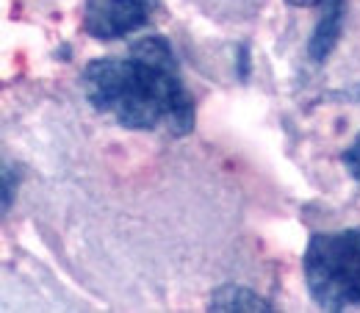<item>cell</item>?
<instances>
[{
    "label": "cell",
    "mask_w": 360,
    "mask_h": 313,
    "mask_svg": "<svg viewBox=\"0 0 360 313\" xmlns=\"http://www.w3.org/2000/svg\"><path fill=\"white\" fill-rule=\"evenodd\" d=\"M81 89L94 111L114 117L128 131L186 136L194 128V100L178 72V58L164 37H144L125 58H94L81 72Z\"/></svg>",
    "instance_id": "1"
},
{
    "label": "cell",
    "mask_w": 360,
    "mask_h": 313,
    "mask_svg": "<svg viewBox=\"0 0 360 313\" xmlns=\"http://www.w3.org/2000/svg\"><path fill=\"white\" fill-rule=\"evenodd\" d=\"M308 294L324 311L360 305V227L314 233L302 258Z\"/></svg>",
    "instance_id": "2"
},
{
    "label": "cell",
    "mask_w": 360,
    "mask_h": 313,
    "mask_svg": "<svg viewBox=\"0 0 360 313\" xmlns=\"http://www.w3.org/2000/svg\"><path fill=\"white\" fill-rule=\"evenodd\" d=\"M158 8H161L158 0H91L86 6L84 28L100 42L122 39L144 28Z\"/></svg>",
    "instance_id": "3"
},
{
    "label": "cell",
    "mask_w": 360,
    "mask_h": 313,
    "mask_svg": "<svg viewBox=\"0 0 360 313\" xmlns=\"http://www.w3.org/2000/svg\"><path fill=\"white\" fill-rule=\"evenodd\" d=\"M321 14L314 34L308 39V58L314 64H324L327 56L335 50L344 34V17H347V0H321Z\"/></svg>",
    "instance_id": "4"
},
{
    "label": "cell",
    "mask_w": 360,
    "mask_h": 313,
    "mask_svg": "<svg viewBox=\"0 0 360 313\" xmlns=\"http://www.w3.org/2000/svg\"><path fill=\"white\" fill-rule=\"evenodd\" d=\"M208 311L217 313H269L274 311L269 300H264L258 291L247 288V286H233L225 283L219 286L211 300H208Z\"/></svg>",
    "instance_id": "5"
},
{
    "label": "cell",
    "mask_w": 360,
    "mask_h": 313,
    "mask_svg": "<svg viewBox=\"0 0 360 313\" xmlns=\"http://www.w3.org/2000/svg\"><path fill=\"white\" fill-rule=\"evenodd\" d=\"M341 161H344L347 172H349V175H352L355 180H360V136L355 139V141H352V147H347V150H344Z\"/></svg>",
    "instance_id": "6"
},
{
    "label": "cell",
    "mask_w": 360,
    "mask_h": 313,
    "mask_svg": "<svg viewBox=\"0 0 360 313\" xmlns=\"http://www.w3.org/2000/svg\"><path fill=\"white\" fill-rule=\"evenodd\" d=\"M8 205H11V172L6 170L3 172V211H8Z\"/></svg>",
    "instance_id": "7"
},
{
    "label": "cell",
    "mask_w": 360,
    "mask_h": 313,
    "mask_svg": "<svg viewBox=\"0 0 360 313\" xmlns=\"http://www.w3.org/2000/svg\"><path fill=\"white\" fill-rule=\"evenodd\" d=\"M285 3H288V6H305V8H308V6H319L321 0H285Z\"/></svg>",
    "instance_id": "8"
}]
</instances>
